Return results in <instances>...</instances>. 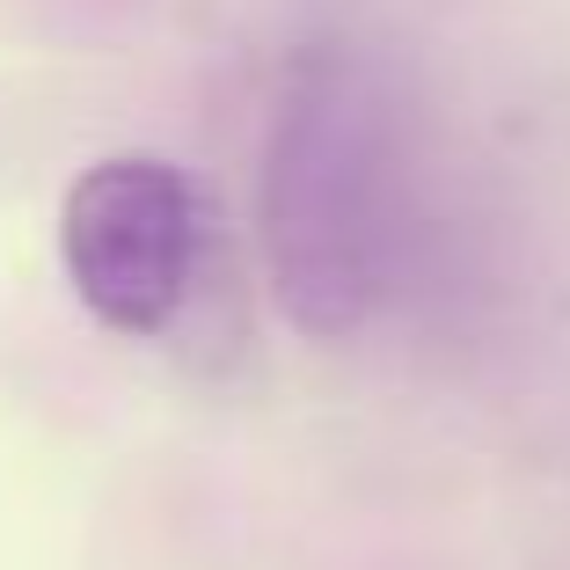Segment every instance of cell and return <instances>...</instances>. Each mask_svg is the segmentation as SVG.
<instances>
[{"label": "cell", "instance_id": "6da1fadb", "mask_svg": "<svg viewBox=\"0 0 570 570\" xmlns=\"http://www.w3.org/2000/svg\"><path fill=\"white\" fill-rule=\"evenodd\" d=\"M403 125L352 51H301L264 147L271 293L307 336H358L395 293L410 242Z\"/></svg>", "mask_w": 570, "mask_h": 570}, {"label": "cell", "instance_id": "7a4b0ae2", "mask_svg": "<svg viewBox=\"0 0 570 570\" xmlns=\"http://www.w3.org/2000/svg\"><path fill=\"white\" fill-rule=\"evenodd\" d=\"M205 249V198L161 154H102L59 205V264L81 307L118 336L176 322Z\"/></svg>", "mask_w": 570, "mask_h": 570}]
</instances>
